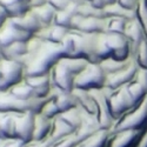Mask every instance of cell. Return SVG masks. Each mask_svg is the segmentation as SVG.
<instances>
[{
  "label": "cell",
  "mask_w": 147,
  "mask_h": 147,
  "mask_svg": "<svg viewBox=\"0 0 147 147\" xmlns=\"http://www.w3.org/2000/svg\"><path fill=\"white\" fill-rule=\"evenodd\" d=\"M9 18H8V14H7V12L5 11V8H4V6L0 4V27H1L8 20Z\"/></svg>",
  "instance_id": "47"
},
{
  "label": "cell",
  "mask_w": 147,
  "mask_h": 147,
  "mask_svg": "<svg viewBox=\"0 0 147 147\" xmlns=\"http://www.w3.org/2000/svg\"><path fill=\"white\" fill-rule=\"evenodd\" d=\"M136 13H137V19L140 22L147 38V0H139Z\"/></svg>",
  "instance_id": "40"
},
{
  "label": "cell",
  "mask_w": 147,
  "mask_h": 147,
  "mask_svg": "<svg viewBox=\"0 0 147 147\" xmlns=\"http://www.w3.org/2000/svg\"><path fill=\"white\" fill-rule=\"evenodd\" d=\"M73 96L77 101V106L81 109V111L86 112L88 114L95 115L96 117V106L95 101L90 91H84V90H78L74 88L72 92Z\"/></svg>",
  "instance_id": "23"
},
{
  "label": "cell",
  "mask_w": 147,
  "mask_h": 147,
  "mask_svg": "<svg viewBox=\"0 0 147 147\" xmlns=\"http://www.w3.org/2000/svg\"><path fill=\"white\" fill-rule=\"evenodd\" d=\"M47 4L51 5L55 11H61L69 5L67 0H47Z\"/></svg>",
  "instance_id": "45"
},
{
  "label": "cell",
  "mask_w": 147,
  "mask_h": 147,
  "mask_svg": "<svg viewBox=\"0 0 147 147\" xmlns=\"http://www.w3.org/2000/svg\"><path fill=\"white\" fill-rule=\"evenodd\" d=\"M78 14V5L77 4H69L67 7H65L61 11H57L54 24L59 26L66 27L71 30V22L72 19Z\"/></svg>",
  "instance_id": "29"
},
{
  "label": "cell",
  "mask_w": 147,
  "mask_h": 147,
  "mask_svg": "<svg viewBox=\"0 0 147 147\" xmlns=\"http://www.w3.org/2000/svg\"><path fill=\"white\" fill-rule=\"evenodd\" d=\"M33 11V13L35 14V17L38 18L39 22L42 28L45 27H50L54 24V19H55V13L57 11L48 4H45L42 6H38V7H33L31 8Z\"/></svg>",
  "instance_id": "28"
},
{
  "label": "cell",
  "mask_w": 147,
  "mask_h": 147,
  "mask_svg": "<svg viewBox=\"0 0 147 147\" xmlns=\"http://www.w3.org/2000/svg\"><path fill=\"white\" fill-rule=\"evenodd\" d=\"M59 117L63 119L67 125H69L74 131H77V128L80 126L81 121H82V112L78 106L69 109V111H66L64 113L59 114Z\"/></svg>",
  "instance_id": "34"
},
{
  "label": "cell",
  "mask_w": 147,
  "mask_h": 147,
  "mask_svg": "<svg viewBox=\"0 0 147 147\" xmlns=\"http://www.w3.org/2000/svg\"><path fill=\"white\" fill-rule=\"evenodd\" d=\"M81 112H82V121H81L80 126L77 128V131L74 132V136L79 144H81L84 140H86L92 134H94L96 131H99L101 128L95 115L88 114L84 111H81Z\"/></svg>",
  "instance_id": "16"
},
{
  "label": "cell",
  "mask_w": 147,
  "mask_h": 147,
  "mask_svg": "<svg viewBox=\"0 0 147 147\" xmlns=\"http://www.w3.org/2000/svg\"><path fill=\"white\" fill-rule=\"evenodd\" d=\"M138 71H139L138 65L136 64L134 59L131 58L128 60L127 65L122 69L106 77L105 87L111 90V91H114V90H118L120 87L126 86V85H128L131 81H133L134 79H136Z\"/></svg>",
  "instance_id": "8"
},
{
  "label": "cell",
  "mask_w": 147,
  "mask_h": 147,
  "mask_svg": "<svg viewBox=\"0 0 147 147\" xmlns=\"http://www.w3.org/2000/svg\"><path fill=\"white\" fill-rule=\"evenodd\" d=\"M139 134L140 131H122L111 133L106 147H133Z\"/></svg>",
  "instance_id": "18"
},
{
  "label": "cell",
  "mask_w": 147,
  "mask_h": 147,
  "mask_svg": "<svg viewBox=\"0 0 147 147\" xmlns=\"http://www.w3.org/2000/svg\"><path fill=\"white\" fill-rule=\"evenodd\" d=\"M96 57H98V61H99V64L101 63V61L111 58V51H109V48H108L105 33H101V34H99V36H98Z\"/></svg>",
  "instance_id": "38"
},
{
  "label": "cell",
  "mask_w": 147,
  "mask_h": 147,
  "mask_svg": "<svg viewBox=\"0 0 147 147\" xmlns=\"http://www.w3.org/2000/svg\"><path fill=\"white\" fill-rule=\"evenodd\" d=\"M61 58H64V51L60 44L44 41L33 35L27 41V54L21 61L25 77L48 74Z\"/></svg>",
  "instance_id": "1"
},
{
  "label": "cell",
  "mask_w": 147,
  "mask_h": 147,
  "mask_svg": "<svg viewBox=\"0 0 147 147\" xmlns=\"http://www.w3.org/2000/svg\"><path fill=\"white\" fill-rule=\"evenodd\" d=\"M71 30L63 27V26H59L53 24L52 26L50 27H45L41 28L36 34H34L36 38H39L44 41H50L53 44H61L63 40L65 39V36L69 33Z\"/></svg>",
  "instance_id": "19"
},
{
  "label": "cell",
  "mask_w": 147,
  "mask_h": 147,
  "mask_svg": "<svg viewBox=\"0 0 147 147\" xmlns=\"http://www.w3.org/2000/svg\"><path fill=\"white\" fill-rule=\"evenodd\" d=\"M133 59L139 68L147 69V39H145L133 54Z\"/></svg>",
  "instance_id": "39"
},
{
  "label": "cell",
  "mask_w": 147,
  "mask_h": 147,
  "mask_svg": "<svg viewBox=\"0 0 147 147\" xmlns=\"http://www.w3.org/2000/svg\"><path fill=\"white\" fill-rule=\"evenodd\" d=\"M104 13H105V18H111V17H115V18H122L127 21L133 20L137 18V13L136 11H129L126 9L124 7H121L119 4H112V5H107L104 8Z\"/></svg>",
  "instance_id": "31"
},
{
  "label": "cell",
  "mask_w": 147,
  "mask_h": 147,
  "mask_svg": "<svg viewBox=\"0 0 147 147\" xmlns=\"http://www.w3.org/2000/svg\"><path fill=\"white\" fill-rule=\"evenodd\" d=\"M78 146H79V142L74 136V133H73L72 136L65 137V138L50 145V147H78Z\"/></svg>",
  "instance_id": "42"
},
{
  "label": "cell",
  "mask_w": 147,
  "mask_h": 147,
  "mask_svg": "<svg viewBox=\"0 0 147 147\" xmlns=\"http://www.w3.org/2000/svg\"><path fill=\"white\" fill-rule=\"evenodd\" d=\"M16 114L0 113V140L16 139Z\"/></svg>",
  "instance_id": "27"
},
{
  "label": "cell",
  "mask_w": 147,
  "mask_h": 147,
  "mask_svg": "<svg viewBox=\"0 0 147 147\" xmlns=\"http://www.w3.org/2000/svg\"><path fill=\"white\" fill-rule=\"evenodd\" d=\"M25 145L26 144L21 142L18 139H9V140H6L3 142V147H24Z\"/></svg>",
  "instance_id": "46"
},
{
  "label": "cell",
  "mask_w": 147,
  "mask_h": 147,
  "mask_svg": "<svg viewBox=\"0 0 147 147\" xmlns=\"http://www.w3.org/2000/svg\"><path fill=\"white\" fill-rule=\"evenodd\" d=\"M50 77H51V84H52V88L72 93L74 90V76L60 63L54 65V67L50 72Z\"/></svg>",
  "instance_id": "9"
},
{
  "label": "cell",
  "mask_w": 147,
  "mask_h": 147,
  "mask_svg": "<svg viewBox=\"0 0 147 147\" xmlns=\"http://www.w3.org/2000/svg\"><path fill=\"white\" fill-rule=\"evenodd\" d=\"M24 80L33 88L36 98L45 99V98L50 96L52 92L50 73L48 74H44V76H36V77H25Z\"/></svg>",
  "instance_id": "17"
},
{
  "label": "cell",
  "mask_w": 147,
  "mask_h": 147,
  "mask_svg": "<svg viewBox=\"0 0 147 147\" xmlns=\"http://www.w3.org/2000/svg\"><path fill=\"white\" fill-rule=\"evenodd\" d=\"M45 4H47V0H32V1L30 3V6H31V8H33V7L42 6Z\"/></svg>",
  "instance_id": "49"
},
{
  "label": "cell",
  "mask_w": 147,
  "mask_h": 147,
  "mask_svg": "<svg viewBox=\"0 0 147 147\" xmlns=\"http://www.w3.org/2000/svg\"><path fill=\"white\" fill-rule=\"evenodd\" d=\"M47 99L48 98H45V99L34 98L31 100H21L9 94L8 92H0V113L22 114L33 112L38 114L40 113Z\"/></svg>",
  "instance_id": "2"
},
{
  "label": "cell",
  "mask_w": 147,
  "mask_h": 147,
  "mask_svg": "<svg viewBox=\"0 0 147 147\" xmlns=\"http://www.w3.org/2000/svg\"><path fill=\"white\" fill-rule=\"evenodd\" d=\"M147 125V98L133 107L131 111L125 113L121 118H119L114 126L111 129V133L122 132V131H141Z\"/></svg>",
  "instance_id": "3"
},
{
  "label": "cell",
  "mask_w": 147,
  "mask_h": 147,
  "mask_svg": "<svg viewBox=\"0 0 147 147\" xmlns=\"http://www.w3.org/2000/svg\"><path fill=\"white\" fill-rule=\"evenodd\" d=\"M26 1H27V3H28V4H30V3H31V1H32V0H26Z\"/></svg>",
  "instance_id": "53"
},
{
  "label": "cell",
  "mask_w": 147,
  "mask_h": 147,
  "mask_svg": "<svg viewBox=\"0 0 147 147\" xmlns=\"http://www.w3.org/2000/svg\"><path fill=\"white\" fill-rule=\"evenodd\" d=\"M96 106V119L99 121L101 128L111 131L114 126V119L111 115L108 105V95L111 93V90L106 87L101 90H92L90 91Z\"/></svg>",
  "instance_id": "6"
},
{
  "label": "cell",
  "mask_w": 147,
  "mask_h": 147,
  "mask_svg": "<svg viewBox=\"0 0 147 147\" xmlns=\"http://www.w3.org/2000/svg\"><path fill=\"white\" fill-rule=\"evenodd\" d=\"M7 92L9 94H12L13 96L18 98V99H21V100H31V99L36 98L33 88L30 86V85L25 80H22L21 82L14 85V86L12 88H9Z\"/></svg>",
  "instance_id": "32"
},
{
  "label": "cell",
  "mask_w": 147,
  "mask_h": 147,
  "mask_svg": "<svg viewBox=\"0 0 147 147\" xmlns=\"http://www.w3.org/2000/svg\"><path fill=\"white\" fill-rule=\"evenodd\" d=\"M1 54H3V59L18 61V63L21 64L24 57L27 54V42L17 41L8 46H5L1 48Z\"/></svg>",
  "instance_id": "26"
},
{
  "label": "cell",
  "mask_w": 147,
  "mask_h": 147,
  "mask_svg": "<svg viewBox=\"0 0 147 147\" xmlns=\"http://www.w3.org/2000/svg\"><path fill=\"white\" fill-rule=\"evenodd\" d=\"M108 105H109L111 115L114 119V121H117L125 113H127L133 107L137 106L131 98L126 86L111 91V93L108 95Z\"/></svg>",
  "instance_id": "7"
},
{
  "label": "cell",
  "mask_w": 147,
  "mask_h": 147,
  "mask_svg": "<svg viewBox=\"0 0 147 147\" xmlns=\"http://www.w3.org/2000/svg\"><path fill=\"white\" fill-rule=\"evenodd\" d=\"M0 141H1V140H0Z\"/></svg>",
  "instance_id": "54"
},
{
  "label": "cell",
  "mask_w": 147,
  "mask_h": 147,
  "mask_svg": "<svg viewBox=\"0 0 147 147\" xmlns=\"http://www.w3.org/2000/svg\"><path fill=\"white\" fill-rule=\"evenodd\" d=\"M50 95L52 96L53 101L55 102L60 114L77 107V101L72 93H67V92H63V91L52 88V92Z\"/></svg>",
  "instance_id": "25"
},
{
  "label": "cell",
  "mask_w": 147,
  "mask_h": 147,
  "mask_svg": "<svg viewBox=\"0 0 147 147\" xmlns=\"http://www.w3.org/2000/svg\"><path fill=\"white\" fill-rule=\"evenodd\" d=\"M104 3H105V5L107 6V5H112V4H115V3H117V0H104Z\"/></svg>",
  "instance_id": "50"
},
{
  "label": "cell",
  "mask_w": 147,
  "mask_h": 147,
  "mask_svg": "<svg viewBox=\"0 0 147 147\" xmlns=\"http://www.w3.org/2000/svg\"><path fill=\"white\" fill-rule=\"evenodd\" d=\"M0 4L4 6L9 19L20 18L31 9V6L26 0H0Z\"/></svg>",
  "instance_id": "24"
},
{
  "label": "cell",
  "mask_w": 147,
  "mask_h": 147,
  "mask_svg": "<svg viewBox=\"0 0 147 147\" xmlns=\"http://www.w3.org/2000/svg\"><path fill=\"white\" fill-rule=\"evenodd\" d=\"M71 30L86 34H101L106 30V18H84L77 14L72 19Z\"/></svg>",
  "instance_id": "10"
},
{
  "label": "cell",
  "mask_w": 147,
  "mask_h": 147,
  "mask_svg": "<svg viewBox=\"0 0 147 147\" xmlns=\"http://www.w3.org/2000/svg\"><path fill=\"white\" fill-rule=\"evenodd\" d=\"M35 113L28 112L22 114H16V139L24 144H30L33 140Z\"/></svg>",
  "instance_id": "12"
},
{
  "label": "cell",
  "mask_w": 147,
  "mask_h": 147,
  "mask_svg": "<svg viewBox=\"0 0 147 147\" xmlns=\"http://www.w3.org/2000/svg\"><path fill=\"white\" fill-rule=\"evenodd\" d=\"M78 14L84 18H105L104 9L94 7L87 0L78 5Z\"/></svg>",
  "instance_id": "36"
},
{
  "label": "cell",
  "mask_w": 147,
  "mask_h": 147,
  "mask_svg": "<svg viewBox=\"0 0 147 147\" xmlns=\"http://www.w3.org/2000/svg\"><path fill=\"white\" fill-rule=\"evenodd\" d=\"M52 128V120L47 119L42 114L38 113L34 118V131H33V140L34 142H46L50 137Z\"/></svg>",
  "instance_id": "20"
},
{
  "label": "cell",
  "mask_w": 147,
  "mask_h": 147,
  "mask_svg": "<svg viewBox=\"0 0 147 147\" xmlns=\"http://www.w3.org/2000/svg\"><path fill=\"white\" fill-rule=\"evenodd\" d=\"M117 4L129 11H136L139 4V0H117Z\"/></svg>",
  "instance_id": "44"
},
{
  "label": "cell",
  "mask_w": 147,
  "mask_h": 147,
  "mask_svg": "<svg viewBox=\"0 0 147 147\" xmlns=\"http://www.w3.org/2000/svg\"><path fill=\"white\" fill-rule=\"evenodd\" d=\"M124 35H125V38L127 39V41L129 44L132 57H133L134 53H136L137 48L140 46V44L145 39H147L146 35H145V32H144V30H142V27L140 25V22L138 21L137 18L133 19V20H129L127 22Z\"/></svg>",
  "instance_id": "15"
},
{
  "label": "cell",
  "mask_w": 147,
  "mask_h": 147,
  "mask_svg": "<svg viewBox=\"0 0 147 147\" xmlns=\"http://www.w3.org/2000/svg\"><path fill=\"white\" fill-rule=\"evenodd\" d=\"M40 114H42L44 117H46L47 119H51V120H53L55 117H58L60 114L59 113V109H58V107H57L55 102L53 101L51 95L48 96V99L44 104L41 111H40Z\"/></svg>",
  "instance_id": "41"
},
{
  "label": "cell",
  "mask_w": 147,
  "mask_h": 147,
  "mask_svg": "<svg viewBox=\"0 0 147 147\" xmlns=\"http://www.w3.org/2000/svg\"><path fill=\"white\" fill-rule=\"evenodd\" d=\"M133 147H147V125L145 128L140 131V134Z\"/></svg>",
  "instance_id": "43"
},
{
  "label": "cell",
  "mask_w": 147,
  "mask_h": 147,
  "mask_svg": "<svg viewBox=\"0 0 147 147\" xmlns=\"http://www.w3.org/2000/svg\"><path fill=\"white\" fill-rule=\"evenodd\" d=\"M128 60H126V61H118V60H114L112 58H108V59L101 61L99 65H100V67L102 68L104 73L107 77V76H111V74H113V73H117L118 71L122 69L127 65Z\"/></svg>",
  "instance_id": "37"
},
{
  "label": "cell",
  "mask_w": 147,
  "mask_h": 147,
  "mask_svg": "<svg viewBox=\"0 0 147 147\" xmlns=\"http://www.w3.org/2000/svg\"><path fill=\"white\" fill-rule=\"evenodd\" d=\"M106 84V74L99 64H92L85 67V69L74 78V88L92 91L101 90Z\"/></svg>",
  "instance_id": "4"
},
{
  "label": "cell",
  "mask_w": 147,
  "mask_h": 147,
  "mask_svg": "<svg viewBox=\"0 0 147 147\" xmlns=\"http://www.w3.org/2000/svg\"><path fill=\"white\" fill-rule=\"evenodd\" d=\"M24 147H50V146H48L47 142H34V141H32L30 144H26Z\"/></svg>",
  "instance_id": "48"
},
{
  "label": "cell",
  "mask_w": 147,
  "mask_h": 147,
  "mask_svg": "<svg viewBox=\"0 0 147 147\" xmlns=\"http://www.w3.org/2000/svg\"><path fill=\"white\" fill-rule=\"evenodd\" d=\"M1 48H3V47H1V45H0V61H1V60H3V54H1Z\"/></svg>",
  "instance_id": "51"
},
{
  "label": "cell",
  "mask_w": 147,
  "mask_h": 147,
  "mask_svg": "<svg viewBox=\"0 0 147 147\" xmlns=\"http://www.w3.org/2000/svg\"><path fill=\"white\" fill-rule=\"evenodd\" d=\"M74 132H76L74 129H73L69 125H67L66 122L58 115L52 120L51 133H50V137H48L46 142L48 144V146H50L51 144H53V142H55L60 139H63L65 137L72 136Z\"/></svg>",
  "instance_id": "21"
},
{
  "label": "cell",
  "mask_w": 147,
  "mask_h": 147,
  "mask_svg": "<svg viewBox=\"0 0 147 147\" xmlns=\"http://www.w3.org/2000/svg\"><path fill=\"white\" fill-rule=\"evenodd\" d=\"M25 79V67L18 61L3 59L0 61V92H7Z\"/></svg>",
  "instance_id": "5"
},
{
  "label": "cell",
  "mask_w": 147,
  "mask_h": 147,
  "mask_svg": "<svg viewBox=\"0 0 147 147\" xmlns=\"http://www.w3.org/2000/svg\"><path fill=\"white\" fill-rule=\"evenodd\" d=\"M106 34V41L111 51V58L118 61H126L132 57L131 47L124 34Z\"/></svg>",
  "instance_id": "11"
},
{
  "label": "cell",
  "mask_w": 147,
  "mask_h": 147,
  "mask_svg": "<svg viewBox=\"0 0 147 147\" xmlns=\"http://www.w3.org/2000/svg\"><path fill=\"white\" fill-rule=\"evenodd\" d=\"M3 142H4V141H0V147H3Z\"/></svg>",
  "instance_id": "52"
},
{
  "label": "cell",
  "mask_w": 147,
  "mask_h": 147,
  "mask_svg": "<svg viewBox=\"0 0 147 147\" xmlns=\"http://www.w3.org/2000/svg\"><path fill=\"white\" fill-rule=\"evenodd\" d=\"M59 61L74 77H77L79 73H81L85 69V67L88 65V61L84 58H61Z\"/></svg>",
  "instance_id": "33"
},
{
  "label": "cell",
  "mask_w": 147,
  "mask_h": 147,
  "mask_svg": "<svg viewBox=\"0 0 147 147\" xmlns=\"http://www.w3.org/2000/svg\"><path fill=\"white\" fill-rule=\"evenodd\" d=\"M127 20L122 19V18H106V30L105 33L107 34H124L126 25H127Z\"/></svg>",
  "instance_id": "35"
},
{
  "label": "cell",
  "mask_w": 147,
  "mask_h": 147,
  "mask_svg": "<svg viewBox=\"0 0 147 147\" xmlns=\"http://www.w3.org/2000/svg\"><path fill=\"white\" fill-rule=\"evenodd\" d=\"M12 21H13V24L19 30L28 32L32 35L36 34L42 28L41 25H40V22H39V20H38V18L35 17V14L33 13L32 9H30L25 16H22L20 18L12 19Z\"/></svg>",
  "instance_id": "22"
},
{
  "label": "cell",
  "mask_w": 147,
  "mask_h": 147,
  "mask_svg": "<svg viewBox=\"0 0 147 147\" xmlns=\"http://www.w3.org/2000/svg\"><path fill=\"white\" fill-rule=\"evenodd\" d=\"M32 34L25 31L19 30L12 21V19H8L4 25L0 27V45L1 47L8 46L17 41H24L27 42L31 38Z\"/></svg>",
  "instance_id": "13"
},
{
  "label": "cell",
  "mask_w": 147,
  "mask_h": 147,
  "mask_svg": "<svg viewBox=\"0 0 147 147\" xmlns=\"http://www.w3.org/2000/svg\"><path fill=\"white\" fill-rule=\"evenodd\" d=\"M109 137H111V131L100 128L90 138L79 144L78 147H106Z\"/></svg>",
  "instance_id": "30"
},
{
  "label": "cell",
  "mask_w": 147,
  "mask_h": 147,
  "mask_svg": "<svg viewBox=\"0 0 147 147\" xmlns=\"http://www.w3.org/2000/svg\"><path fill=\"white\" fill-rule=\"evenodd\" d=\"M60 45L64 51V58H84L81 32L71 30Z\"/></svg>",
  "instance_id": "14"
}]
</instances>
